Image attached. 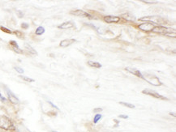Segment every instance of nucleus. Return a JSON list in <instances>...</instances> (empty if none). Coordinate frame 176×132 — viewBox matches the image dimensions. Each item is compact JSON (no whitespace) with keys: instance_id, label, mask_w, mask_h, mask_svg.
<instances>
[{"instance_id":"nucleus-1","label":"nucleus","mask_w":176,"mask_h":132,"mask_svg":"<svg viewBox=\"0 0 176 132\" xmlns=\"http://www.w3.org/2000/svg\"><path fill=\"white\" fill-rule=\"evenodd\" d=\"M0 128L5 130H15L16 127L11 119L8 117L2 115L0 116Z\"/></svg>"},{"instance_id":"nucleus-2","label":"nucleus","mask_w":176,"mask_h":132,"mask_svg":"<svg viewBox=\"0 0 176 132\" xmlns=\"http://www.w3.org/2000/svg\"><path fill=\"white\" fill-rule=\"evenodd\" d=\"M153 32H155V33H159V34H163V35H169V34H172L173 33H175V31L174 29H170V28H166V27H163V26H155L154 29L152 30Z\"/></svg>"},{"instance_id":"nucleus-3","label":"nucleus","mask_w":176,"mask_h":132,"mask_svg":"<svg viewBox=\"0 0 176 132\" xmlns=\"http://www.w3.org/2000/svg\"><path fill=\"white\" fill-rule=\"evenodd\" d=\"M143 79L144 80H146L148 83H150V84L154 85V86H160V85L162 84V82L159 80V79L157 77L155 76V75H153V76L152 75H146V76L143 75Z\"/></svg>"},{"instance_id":"nucleus-4","label":"nucleus","mask_w":176,"mask_h":132,"mask_svg":"<svg viewBox=\"0 0 176 132\" xmlns=\"http://www.w3.org/2000/svg\"><path fill=\"white\" fill-rule=\"evenodd\" d=\"M154 23H152V22H145V23L140 24L138 28L140 30H142V31H144V32H150V31H152L153 29H154Z\"/></svg>"},{"instance_id":"nucleus-5","label":"nucleus","mask_w":176,"mask_h":132,"mask_svg":"<svg viewBox=\"0 0 176 132\" xmlns=\"http://www.w3.org/2000/svg\"><path fill=\"white\" fill-rule=\"evenodd\" d=\"M142 93H144V94H146V95L151 96V97H153L155 98H157V99H162V100H167V98L165 97H163V96L160 95L159 93H156L154 91H152V90L150 89H144L142 91Z\"/></svg>"},{"instance_id":"nucleus-6","label":"nucleus","mask_w":176,"mask_h":132,"mask_svg":"<svg viewBox=\"0 0 176 132\" xmlns=\"http://www.w3.org/2000/svg\"><path fill=\"white\" fill-rule=\"evenodd\" d=\"M71 13L72 15H75L76 16H80V17H88V18H92V16L88 12H85V11H81V10H76V11H72Z\"/></svg>"},{"instance_id":"nucleus-7","label":"nucleus","mask_w":176,"mask_h":132,"mask_svg":"<svg viewBox=\"0 0 176 132\" xmlns=\"http://www.w3.org/2000/svg\"><path fill=\"white\" fill-rule=\"evenodd\" d=\"M7 93H8V100L10 102H11L12 104H16L19 103V99L16 97V96L14 95L13 93H11V91L9 89H7Z\"/></svg>"},{"instance_id":"nucleus-8","label":"nucleus","mask_w":176,"mask_h":132,"mask_svg":"<svg viewBox=\"0 0 176 132\" xmlns=\"http://www.w3.org/2000/svg\"><path fill=\"white\" fill-rule=\"evenodd\" d=\"M104 20L107 23H118L119 22L120 17L115 16H107L104 17Z\"/></svg>"},{"instance_id":"nucleus-9","label":"nucleus","mask_w":176,"mask_h":132,"mask_svg":"<svg viewBox=\"0 0 176 132\" xmlns=\"http://www.w3.org/2000/svg\"><path fill=\"white\" fill-rule=\"evenodd\" d=\"M76 41V39H66L63 40V41H62L59 45L61 46V47H67V46H69L72 44H73L74 42Z\"/></svg>"},{"instance_id":"nucleus-10","label":"nucleus","mask_w":176,"mask_h":132,"mask_svg":"<svg viewBox=\"0 0 176 132\" xmlns=\"http://www.w3.org/2000/svg\"><path fill=\"white\" fill-rule=\"evenodd\" d=\"M125 69L126 71H128V72H129L130 73H131V74L135 75H136L137 77H140V78H142V79H143V74H142L140 71H138V70H136V69L134 68H131V67H126Z\"/></svg>"},{"instance_id":"nucleus-11","label":"nucleus","mask_w":176,"mask_h":132,"mask_svg":"<svg viewBox=\"0 0 176 132\" xmlns=\"http://www.w3.org/2000/svg\"><path fill=\"white\" fill-rule=\"evenodd\" d=\"M10 45L12 46V48H13V50L15 52H16V53H18V54L23 53V52H22V50H20V49L19 45H18V44L16 43V41H10Z\"/></svg>"},{"instance_id":"nucleus-12","label":"nucleus","mask_w":176,"mask_h":132,"mask_svg":"<svg viewBox=\"0 0 176 132\" xmlns=\"http://www.w3.org/2000/svg\"><path fill=\"white\" fill-rule=\"evenodd\" d=\"M74 26V24H72V22H65L63 24H62L61 25H59V29H70V28H72V27Z\"/></svg>"},{"instance_id":"nucleus-13","label":"nucleus","mask_w":176,"mask_h":132,"mask_svg":"<svg viewBox=\"0 0 176 132\" xmlns=\"http://www.w3.org/2000/svg\"><path fill=\"white\" fill-rule=\"evenodd\" d=\"M88 64L92 67H95V68H101V65L99 63L97 62H93V61H88Z\"/></svg>"},{"instance_id":"nucleus-14","label":"nucleus","mask_w":176,"mask_h":132,"mask_svg":"<svg viewBox=\"0 0 176 132\" xmlns=\"http://www.w3.org/2000/svg\"><path fill=\"white\" fill-rule=\"evenodd\" d=\"M44 32H45V29H44L42 26H39L38 29H36L35 33L37 35H38V36H40V35H42Z\"/></svg>"},{"instance_id":"nucleus-15","label":"nucleus","mask_w":176,"mask_h":132,"mask_svg":"<svg viewBox=\"0 0 176 132\" xmlns=\"http://www.w3.org/2000/svg\"><path fill=\"white\" fill-rule=\"evenodd\" d=\"M25 47L27 48V50H28V51H29L30 54H37V52L35 51L34 49L31 47V46H30L29 45H28V44H25Z\"/></svg>"},{"instance_id":"nucleus-16","label":"nucleus","mask_w":176,"mask_h":132,"mask_svg":"<svg viewBox=\"0 0 176 132\" xmlns=\"http://www.w3.org/2000/svg\"><path fill=\"white\" fill-rule=\"evenodd\" d=\"M20 77L21 79H24V81H27V82H29V83L34 82V79H31V78H29V77L24 76V75H20Z\"/></svg>"},{"instance_id":"nucleus-17","label":"nucleus","mask_w":176,"mask_h":132,"mask_svg":"<svg viewBox=\"0 0 176 132\" xmlns=\"http://www.w3.org/2000/svg\"><path fill=\"white\" fill-rule=\"evenodd\" d=\"M101 115L100 114H97L96 115H95V116H94V123H97V121H99V120H100V119L101 118Z\"/></svg>"},{"instance_id":"nucleus-18","label":"nucleus","mask_w":176,"mask_h":132,"mask_svg":"<svg viewBox=\"0 0 176 132\" xmlns=\"http://www.w3.org/2000/svg\"><path fill=\"white\" fill-rule=\"evenodd\" d=\"M0 29H1L2 31H3L4 32H7V33H9V34H11V33H12V32H11L10 29H7V28H5V27L1 26V27H0Z\"/></svg>"},{"instance_id":"nucleus-19","label":"nucleus","mask_w":176,"mask_h":132,"mask_svg":"<svg viewBox=\"0 0 176 132\" xmlns=\"http://www.w3.org/2000/svg\"><path fill=\"white\" fill-rule=\"evenodd\" d=\"M120 104H121V105H123V106H127V107H128V108H131V109L135 108V106H134V105H131V104L126 103V102H120Z\"/></svg>"},{"instance_id":"nucleus-20","label":"nucleus","mask_w":176,"mask_h":132,"mask_svg":"<svg viewBox=\"0 0 176 132\" xmlns=\"http://www.w3.org/2000/svg\"><path fill=\"white\" fill-rule=\"evenodd\" d=\"M14 69L16 70V72H18V73H20V74H23L24 73V70L22 68H20V67H18V66H15L14 67Z\"/></svg>"},{"instance_id":"nucleus-21","label":"nucleus","mask_w":176,"mask_h":132,"mask_svg":"<svg viewBox=\"0 0 176 132\" xmlns=\"http://www.w3.org/2000/svg\"><path fill=\"white\" fill-rule=\"evenodd\" d=\"M142 2H143V3H150V4H152V3H157V1H148V0H143Z\"/></svg>"},{"instance_id":"nucleus-22","label":"nucleus","mask_w":176,"mask_h":132,"mask_svg":"<svg viewBox=\"0 0 176 132\" xmlns=\"http://www.w3.org/2000/svg\"><path fill=\"white\" fill-rule=\"evenodd\" d=\"M14 33H15V34H16L18 37H22V33L20 32V31H15Z\"/></svg>"},{"instance_id":"nucleus-23","label":"nucleus","mask_w":176,"mask_h":132,"mask_svg":"<svg viewBox=\"0 0 176 132\" xmlns=\"http://www.w3.org/2000/svg\"><path fill=\"white\" fill-rule=\"evenodd\" d=\"M21 28L22 29H26L29 28V24H26V23H23V24H21Z\"/></svg>"},{"instance_id":"nucleus-24","label":"nucleus","mask_w":176,"mask_h":132,"mask_svg":"<svg viewBox=\"0 0 176 132\" xmlns=\"http://www.w3.org/2000/svg\"><path fill=\"white\" fill-rule=\"evenodd\" d=\"M101 111H102V109L101 108H97L94 109V113H98V112H101Z\"/></svg>"},{"instance_id":"nucleus-25","label":"nucleus","mask_w":176,"mask_h":132,"mask_svg":"<svg viewBox=\"0 0 176 132\" xmlns=\"http://www.w3.org/2000/svg\"><path fill=\"white\" fill-rule=\"evenodd\" d=\"M0 100H2L3 102H6V101H7V99H6L5 97H3L1 93H0Z\"/></svg>"},{"instance_id":"nucleus-26","label":"nucleus","mask_w":176,"mask_h":132,"mask_svg":"<svg viewBox=\"0 0 176 132\" xmlns=\"http://www.w3.org/2000/svg\"><path fill=\"white\" fill-rule=\"evenodd\" d=\"M119 118H120L127 119V118H128V115H119Z\"/></svg>"},{"instance_id":"nucleus-27","label":"nucleus","mask_w":176,"mask_h":132,"mask_svg":"<svg viewBox=\"0 0 176 132\" xmlns=\"http://www.w3.org/2000/svg\"><path fill=\"white\" fill-rule=\"evenodd\" d=\"M18 13H19V16H20V17H22V16H23V14H22L21 12H20V11H18Z\"/></svg>"},{"instance_id":"nucleus-28","label":"nucleus","mask_w":176,"mask_h":132,"mask_svg":"<svg viewBox=\"0 0 176 132\" xmlns=\"http://www.w3.org/2000/svg\"><path fill=\"white\" fill-rule=\"evenodd\" d=\"M170 114H171V115H173L174 117H175V114H174V113H173V114H172V113H170Z\"/></svg>"}]
</instances>
